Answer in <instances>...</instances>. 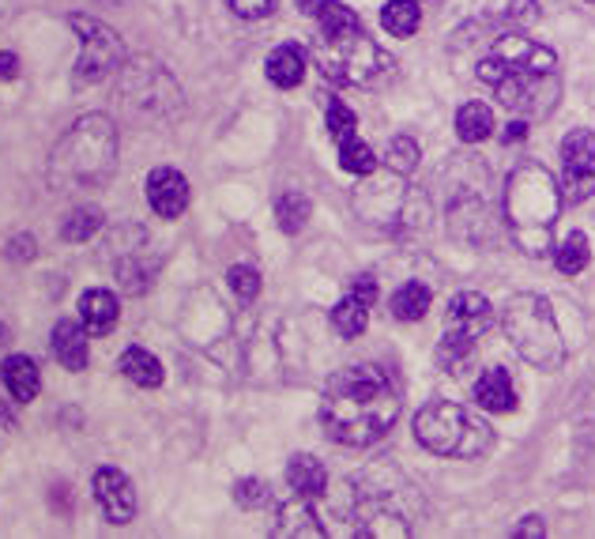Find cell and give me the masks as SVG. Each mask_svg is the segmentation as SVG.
I'll list each match as a JSON object with an SVG mask.
<instances>
[{
  "mask_svg": "<svg viewBox=\"0 0 595 539\" xmlns=\"http://www.w3.org/2000/svg\"><path fill=\"white\" fill-rule=\"evenodd\" d=\"M399 419V393L381 366H348L324 385L321 422L324 435L340 446L366 449L377 446Z\"/></svg>",
  "mask_w": 595,
  "mask_h": 539,
  "instance_id": "cell-1",
  "label": "cell"
},
{
  "mask_svg": "<svg viewBox=\"0 0 595 539\" xmlns=\"http://www.w3.org/2000/svg\"><path fill=\"white\" fill-rule=\"evenodd\" d=\"M317 38L313 61L324 79L340 87H366L393 68V57L362 31L359 15L340 0H324L317 8Z\"/></svg>",
  "mask_w": 595,
  "mask_h": 539,
  "instance_id": "cell-2",
  "label": "cell"
},
{
  "mask_svg": "<svg viewBox=\"0 0 595 539\" xmlns=\"http://www.w3.org/2000/svg\"><path fill=\"white\" fill-rule=\"evenodd\" d=\"M562 185L554 182V174L547 170L543 163L528 158L517 170L505 178V193H502V216L505 227H509L513 245L524 253V257L543 261L550 250H554V227L558 216H562Z\"/></svg>",
  "mask_w": 595,
  "mask_h": 539,
  "instance_id": "cell-3",
  "label": "cell"
},
{
  "mask_svg": "<svg viewBox=\"0 0 595 539\" xmlns=\"http://www.w3.org/2000/svg\"><path fill=\"white\" fill-rule=\"evenodd\" d=\"M118 166V125L106 113H84L57 140L46 166L53 193H91L110 182Z\"/></svg>",
  "mask_w": 595,
  "mask_h": 539,
  "instance_id": "cell-4",
  "label": "cell"
},
{
  "mask_svg": "<svg viewBox=\"0 0 595 539\" xmlns=\"http://www.w3.org/2000/svg\"><path fill=\"white\" fill-rule=\"evenodd\" d=\"M497 53L509 61V76L494 87L497 102L513 113H524V118H547L558 106V95H562L554 50L531 46L520 34H505L497 42Z\"/></svg>",
  "mask_w": 595,
  "mask_h": 539,
  "instance_id": "cell-5",
  "label": "cell"
},
{
  "mask_svg": "<svg viewBox=\"0 0 595 539\" xmlns=\"http://www.w3.org/2000/svg\"><path fill=\"white\" fill-rule=\"evenodd\" d=\"M415 441L438 457L483 461L494 449V430L491 422L475 419V411L460 408V404L433 400L415 415Z\"/></svg>",
  "mask_w": 595,
  "mask_h": 539,
  "instance_id": "cell-6",
  "label": "cell"
},
{
  "mask_svg": "<svg viewBox=\"0 0 595 539\" xmlns=\"http://www.w3.org/2000/svg\"><path fill=\"white\" fill-rule=\"evenodd\" d=\"M502 329L517 355L536 370H562L565 340L543 295H513L502 309Z\"/></svg>",
  "mask_w": 595,
  "mask_h": 539,
  "instance_id": "cell-7",
  "label": "cell"
},
{
  "mask_svg": "<svg viewBox=\"0 0 595 539\" xmlns=\"http://www.w3.org/2000/svg\"><path fill=\"white\" fill-rule=\"evenodd\" d=\"M494 314H491V302L475 290H460L452 295V302L445 309V329H441V343H438V362L445 370H456L464 366L467 355L475 351L478 336L491 329Z\"/></svg>",
  "mask_w": 595,
  "mask_h": 539,
  "instance_id": "cell-8",
  "label": "cell"
},
{
  "mask_svg": "<svg viewBox=\"0 0 595 539\" xmlns=\"http://www.w3.org/2000/svg\"><path fill=\"white\" fill-rule=\"evenodd\" d=\"M68 26L79 38V61H76V84H102L124 65V42L113 26L91 15H68Z\"/></svg>",
  "mask_w": 595,
  "mask_h": 539,
  "instance_id": "cell-9",
  "label": "cell"
},
{
  "mask_svg": "<svg viewBox=\"0 0 595 539\" xmlns=\"http://www.w3.org/2000/svg\"><path fill=\"white\" fill-rule=\"evenodd\" d=\"M595 197V132L573 129L562 140V200L584 205Z\"/></svg>",
  "mask_w": 595,
  "mask_h": 539,
  "instance_id": "cell-10",
  "label": "cell"
},
{
  "mask_svg": "<svg viewBox=\"0 0 595 539\" xmlns=\"http://www.w3.org/2000/svg\"><path fill=\"white\" fill-rule=\"evenodd\" d=\"M95 502L102 506V517L110 525H129L136 517V491L121 468H99L95 472Z\"/></svg>",
  "mask_w": 595,
  "mask_h": 539,
  "instance_id": "cell-11",
  "label": "cell"
},
{
  "mask_svg": "<svg viewBox=\"0 0 595 539\" xmlns=\"http://www.w3.org/2000/svg\"><path fill=\"white\" fill-rule=\"evenodd\" d=\"M147 205L163 219L185 216V208H189V182H185V174L174 170V166L151 170L147 174Z\"/></svg>",
  "mask_w": 595,
  "mask_h": 539,
  "instance_id": "cell-12",
  "label": "cell"
},
{
  "mask_svg": "<svg viewBox=\"0 0 595 539\" xmlns=\"http://www.w3.org/2000/svg\"><path fill=\"white\" fill-rule=\"evenodd\" d=\"M309 502H313V498H306V494H295L290 502H283L279 520H275L272 532L275 536H313V539H321L324 525H321V517L313 514V506H309Z\"/></svg>",
  "mask_w": 595,
  "mask_h": 539,
  "instance_id": "cell-13",
  "label": "cell"
},
{
  "mask_svg": "<svg viewBox=\"0 0 595 539\" xmlns=\"http://www.w3.org/2000/svg\"><path fill=\"white\" fill-rule=\"evenodd\" d=\"M79 317H84V329L91 336H106V332H113V324H118L121 306L110 290L91 287V290H84V298H79Z\"/></svg>",
  "mask_w": 595,
  "mask_h": 539,
  "instance_id": "cell-14",
  "label": "cell"
},
{
  "mask_svg": "<svg viewBox=\"0 0 595 539\" xmlns=\"http://www.w3.org/2000/svg\"><path fill=\"white\" fill-rule=\"evenodd\" d=\"M475 404L483 411H513L517 408V388H513V377L505 374L502 366L486 370L483 377L475 382Z\"/></svg>",
  "mask_w": 595,
  "mask_h": 539,
  "instance_id": "cell-15",
  "label": "cell"
},
{
  "mask_svg": "<svg viewBox=\"0 0 595 539\" xmlns=\"http://www.w3.org/2000/svg\"><path fill=\"white\" fill-rule=\"evenodd\" d=\"M0 377H4V388L15 396V404H31L42 388V374H38V362L31 355H12L4 359L0 366Z\"/></svg>",
  "mask_w": 595,
  "mask_h": 539,
  "instance_id": "cell-16",
  "label": "cell"
},
{
  "mask_svg": "<svg viewBox=\"0 0 595 539\" xmlns=\"http://www.w3.org/2000/svg\"><path fill=\"white\" fill-rule=\"evenodd\" d=\"M53 355H57L65 370L79 374L87 366V332L76 321H57V329H53Z\"/></svg>",
  "mask_w": 595,
  "mask_h": 539,
  "instance_id": "cell-17",
  "label": "cell"
},
{
  "mask_svg": "<svg viewBox=\"0 0 595 539\" xmlns=\"http://www.w3.org/2000/svg\"><path fill=\"white\" fill-rule=\"evenodd\" d=\"M287 483H290V491H295V494L321 498L324 487H328V472H324V464L317 461V457L298 453V457H290V464H287Z\"/></svg>",
  "mask_w": 595,
  "mask_h": 539,
  "instance_id": "cell-18",
  "label": "cell"
},
{
  "mask_svg": "<svg viewBox=\"0 0 595 539\" xmlns=\"http://www.w3.org/2000/svg\"><path fill=\"white\" fill-rule=\"evenodd\" d=\"M268 79L275 87H298L301 84V76H306V53H301L298 46H279V50H272V57H268Z\"/></svg>",
  "mask_w": 595,
  "mask_h": 539,
  "instance_id": "cell-19",
  "label": "cell"
},
{
  "mask_svg": "<svg viewBox=\"0 0 595 539\" xmlns=\"http://www.w3.org/2000/svg\"><path fill=\"white\" fill-rule=\"evenodd\" d=\"M121 374L129 382H136L140 388H158L163 385V362L144 348H129L121 355Z\"/></svg>",
  "mask_w": 595,
  "mask_h": 539,
  "instance_id": "cell-20",
  "label": "cell"
},
{
  "mask_svg": "<svg viewBox=\"0 0 595 539\" xmlns=\"http://www.w3.org/2000/svg\"><path fill=\"white\" fill-rule=\"evenodd\" d=\"M494 113H491V106L486 102H467V106H460V113H456V132H460V140L464 144H483L486 136H494Z\"/></svg>",
  "mask_w": 595,
  "mask_h": 539,
  "instance_id": "cell-21",
  "label": "cell"
},
{
  "mask_svg": "<svg viewBox=\"0 0 595 539\" xmlns=\"http://www.w3.org/2000/svg\"><path fill=\"white\" fill-rule=\"evenodd\" d=\"M381 23H385V31L396 34V38H411L422 23L419 0H388L385 12H381Z\"/></svg>",
  "mask_w": 595,
  "mask_h": 539,
  "instance_id": "cell-22",
  "label": "cell"
},
{
  "mask_svg": "<svg viewBox=\"0 0 595 539\" xmlns=\"http://www.w3.org/2000/svg\"><path fill=\"white\" fill-rule=\"evenodd\" d=\"M433 295L426 283H404V287L393 295V317L396 321H419V317H426V309H430Z\"/></svg>",
  "mask_w": 595,
  "mask_h": 539,
  "instance_id": "cell-23",
  "label": "cell"
},
{
  "mask_svg": "<svg viewBox=\"0 0 595 539\" xmlns=\"http://www.w3.org/2000/svg\"><path fill=\"white\" fill-rule=\"evenodd\" d=\"M332 324H335V332L348 336V340L362 336V332H366V324H370V302H362L359 295H351V290H348V298L332 309Z\"/></svg>",
  "mask_w": 595,
  "mask_h": 539,
  "instance_id": "cell-24",
  "label": "cell"
},
{
  "mask_svg": "<svg viewBox=\"0 0 595 539\" xmlns=\"http://www.w3.org/2000/svg\"><path fill=\"white\" fill-rule=\"evenodd\" d=\"M588 261H592V250H588V238H584L581 231H573L554 253V264H558L562 276H581V272L588 268Z\"/></svg>",
  "mask_w": 595,
  "mask_h": 539,
  "instance_id": "cell-25",
  "label": "cell"
},
{
  "mask_svg": "<svg viewBox=\"0 0 595 539\" xmlns=\"http://www.w3.org/2000/svg\"><path fill=\"white\" fill-rule=\"evenodd\" d=\"M309 211H313V205H309L306 193L290 189V193H283L279 205H275V219H279V227L287 234H298L301 227L309 223Z\"/></svg>",
  "mask_w": 595,
  "mask_h": 539,
  "instance_id": "cell-26",
  "label": "cell"
},
{
  "mask_svg": "<svg viewBox=\"0 0 595 539\" xmlns=\"http://www.w3.org/2000/svg\"><path fill=\"white\" fill-rule=\"evenodd\" d=\"M99 231H102V211L91 208V205H84V208L68 211L65 227H60V238L79 245V242H91V238L99 234Z\"/></svg>",
  "mask_w": 595,
  "mask_h": 539,
  "instance_id": "cell-27",
  "label": "cell"
},
{
  "mask_svg": "<svg viewBox=\"0 0 595 539\" xmlns=\"http://www.w3.org/2000/svg\"><path fill=\"white\" fill-rule=\"evenodd\" d=\"M340 166L348 174H362V178H370V174L377 170V155H373V147L362 144L359 136H348V140H340Z\"/></svg>",
  "mask_w": 595,
  "mask_h": 539,
  "instance_id": "cell-28",
  "label": "cell"
},
{
  "mask_svg": "<svg viewBox=\"0 0 595 539\" xmlns=\"http://www.w3.org/2000/svg\"><path fill=\"white\" fill-rule=\"evenodd\" d=\"M419 140L415 136H393V144H388V170L393 174H411L415 166H419Z\"/></svg>",
  "mask_w": 595,
  "mask_h": 539,
  "instance_id": "cell-29",
  "label": "cell"
},
{
  "mask_svg": "<svg viewBox=\"0 0 595 539\" xmlns=\"http://www.w3.org/2000/svg\"><path fill=\"white\" fill-rule=\"evenodd\" d=\"M324 118H328V132H332L335 144H340V140H348V136H354V129H359L354 113L340 99H328L324 102Z\"/></svg>",
  "mask_w": 595,
  "mask_h": 539,
  "instance_id": "cell-30",
  "label": "cell"
},
{
  "mask_svg": "<svg viewBox=\"0 0 595 539\" xmlns=\"http://www.w3.org/2000/svg\"><path fill=\"white\" fill-rule=\"evenodd\" d=\"M227 283L242 302H253V298L261 295V272L249 268V264H234V268L227 272Z\"/></svg>",
  "mask_w": 595,
  "mask_h": 539,
  "instance_id": "cell-31",
  "label": "cell"
},
{
  "mask_svg": "<svg viewBox=\"0 0 595 539\" xmlns=\"http://www.w3.org/2000/svg\"><path fill=\"white\" fill-rule=\"evenodd\" d=\"M268 498H272V494H268V483H264V480H238L234 483V502L242 509H261Z\"/></svg>",
  "mask_w": 595,
  "mask_h": 539,
  "instance_id": "cell-32",
  "label": "cell"
},
{
  "mask_svg": "<svg viewBox=\"0 0 595 539\" xmlns=\"http://www.w3.org/2000/svg\"><path fill=\"white\" fill-rule=\"evenodd\" d=\"M118 283H121V290H129V295H140V290L147 287V268H140L136 261H121Z\"/></svg>",
  "mask_w": 595,
  "mask_h": 539,
  "instance_id": "cell-33",
  "label": "cell"
},
{
  "mask_svg": "<svg viewBox=\"0 0 595 539\" xmlns=\"http://www.w3.org/2000/svg\"><path fill=\"white\" fill-rule=\"evenodd\" d=\"M227 8L238 20H264V15H272L275 0H227Z\"/></svg>",
  "mask_w": 595,
  "mask_h": 539,
  "instance_id": "cell-34",
  "label": "cell"
},
{
  "mask_svg": "<svg viewBox=\"0 0 595 539\" xmlns=\"http://www.w3.org/2000/svg\"><path fill=\"white\" fill-rule=\"evenodd\" d=\"M509 20L517 23V26H531V23L539 20V4H536V0H513Z\"/></svg>",
  "mask_w": 595,
  "mask_h": 539,
  "instance_id": "cell-35",
  "label": "cell"
},
{
  "mask_svg": "<svg viewBox=\"0 0 595 539\" xmlns=\"http://www.w3.org/2000/svg\"><path fill=\"white\" fill-rule=\"evenodd\" d=\"M351 295H359L362 302H377V283H373V276H354L351 279Z\"/></svg>",
  "mask_w": 595,
  "mask_h": 539,
  "instance_id": "cell-36",
  "label": "cell"
},
{
  "mask_svg": "<svg viewBox=\"0 0 595 539\" xmlns=\"http://www.w3.org/2000/svg\"><path fill=\"white\" fill-rule=\"evenodd\" d=\"M15 76H20V57L0 50V79H15Z\"/></svg>",
  "mask_w": 595,
  "mask_h": 539,
  "instance_id": "cell-37",
  "label": "cell"
},
{
  "mask_svg": "<svg viewBox=\"0 0 595 539\" xmlns=\"http://www.w3.org/2000/svg\"><path fill=\"white\" fill-rule=\"evenodd\" d=\"M528 136V125H524V121H513V125H505V144H520V140Z\"/></svg>",
  "mask_w": 595,
  "mask_h": 539,
  "instance_id": "cell-38",
  "label": "cell"
},
{
  "mask_svg": "<svg viewBox=\"0 0 595 539\" xmlns=\"http://www.w3.org/2000/svg\"><path fill=\"white\" fill-rule=\"evenodd\" d=\"M513 536H543V525H539V517H524V525L513 528Z\"/></svg>",
  "mask_w": 595,
  "mask_h": 539,
  "instance_id": "cell-39",
  "label": "cell"
},
{
  "mask_svg": "<svg viewBox=\"0 0 595 539\" xmlns=\"http://www.w3.org/2000/svg\"><path fill=\"white\" fill-rule=\"evenodd\" d=\"M321 4H324V0H298L301 12H317V8H321Z\"/></svg>",
  "mask_w": 595,
  "mask_h": 539,
  "instance_id": "cell-40",
  "label": "cell"
},
{
  "mask_svg": "<svg viewBox=\"0 0 595 539\" xmlns=\"http://www.w3.org/2000/svg\"><path fill=\"white\" fill-rule=\"evenodd\" d=\"M8 340V329H4V324H0V343H4Z\"/></svg>",
  "mask_w": 595,
  "mask_h": 539,
  "instance_id": "cell-41",
  "label": "cell"
},
{
  "mask_svg": "<svg viewBox=\"0 0 595 539\" xmlns=\"http://www.w3.org/2000/svg\"><path fill=\"white\" fill-rule=\"evenodd\" d=\"M592 4H595V0H592Z\"/></svg>",
  "mask_w": 595,
  "mask_h": 539,
  "instance_id": "cell-42",
  "label": "cell"
}]
</instances>
